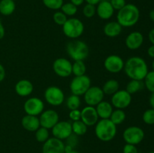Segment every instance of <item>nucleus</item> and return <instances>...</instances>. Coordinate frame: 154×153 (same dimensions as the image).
<instances>
[{
    "mask_svg": "<svg viewBox=\"0 0 154 153\" xmlns=\"http://www.w3.org/2000/svg\"><path fill=\"white\" fill-rule=\"evenodd\" d=\"M83 14L87 18H92L96 14V6L91 4H86L83 8Z\"/></svg>",
    "mask_w": 154,
    "mask_h": 153,
    "instance_id": "37",
    "label": "nucleus"
},
{
    "mask_svg": "<svg viewBox=\"0 0 154 153\" xmlns=\"http://www.w3.org/2000/svg\"><path fill=\"white\" fill-rule=\"evenodd\" d=\"M149 16H150V19L154 22V9L150 10V13H149Z\"/></svg>",
    "mask_w": 154,
    "mask_h": 153,
    "instance_id": "48",
    "label": "nucleus"
},
{
    "mask_svg": "<svg viewBox=\"0 0 154 153\" xmlns=\"http://www.w3.org/2000/svg\"><path fill=\"white\" fill-rule=\"evenodd\" d=\"M5 34V27L2 22L0 21V40L4 38Z\"/></svg>",
    "mask_w": 154,
    "mask_h": 153,
    "instance_id": "44",
    "label": "nucleus"
},
{
    "mask_svg": "<svg viewBox=\"0 0 154 153\" xmlns=\"http://www.w3.org/2000/svg\"><path fill=\"white\" fill-rule=\"evenodd\" d=\"M39 121L42 127L47 129H52V128L60 121V116L58 112L52 109L44 110L40 114Z\"/></svg>",
    "mask_w": 154,
    "mask_h": 153,
    "instance_id": "15",
    "label": "nucleus"
},
{
    "mask_svg": "<svg viewBox=\"0 0 154 153\" xmlns=\"http://www.w3.org/2000/svg\"><path fill=\"white\" fill-rule=\"evenodd\" d=\"M86 70L87 67L84 61H75V62L72 64V74L75 76L84 75L86 74Z\"/></svg>",
    "mask_w": 154,
    "mask_h": 153,
    "instance_id": "29",
    "label": "nucleus"
},
{
    "mask_svg": "<svg viewBox=\"0 0 154 153\" xmlns=\"http://www.w3.org/2000/svg\"><path fill=\"white\" fill-rule=\"evenodd\" d=\"M145 134L144 130L138 126H129L126 128L123 133V138L128 144L138 145L144 140Z\"/></svg>",
    "mask_w": 154,
    "mask_h": 153,
    "instance_id": "7",
    "label": "nucleus"
},
{
    "mask_svg": "<svg viewBox=\"0 0 154 153\" xmlns=\"http://www.w3.org/2000/svg\"><path fill=\"white\" fill-rule=\"evenodd\" d=\"M60 10L67 16H73L78 12V7L71 2H66L63 4Z\"/></svg>",
    "mask_w": 154,
    "mask_h": 153,
    "instance_id": "32",
    "label": "nucleus"
},
{
    "mask_svg": "<svg viewBox=\"0 0 154 153\" xmlns=\"http://www.w3.org/2000/svg\"><path fill=\"white\" fill-rule=\"evenodd\" d=\"M14 89L17 94L20 97H27L32 93L34 86L29 80L23 79L17 82Z\"/></svg>",
    "mask_w": 154,
    "mask_h": 153,
    "instance_id": "20",
    "label": "nucleus"
},
{
    "mask_svg": "<svg viewBox=\"0 0 154 153\" xmlns=\"http://www.w3.org/2000/svg\"><path fill=\"white\" fill-rule=\"evenodd\" d=\"M119 88H120V83H119L118 81L117 80L111 79L107 80L104 83L102 89L105 94L112 95L118 91Z\"/></svg>",
    "mask_w": 154,
    "mask_h": 153,
    "instance_id": "25",
    "label": "nucleus"
},
{
    "mask_svg": "<svg viewBox=\"0 0 154 153\" xmlns=\"http://www.w3.org/2000/svg\"><path fill=\"white\" fill-rule=\"evenodd\" d=\"M53 70L60 77H69L72 74V63L65 58H58L53 63Z\"/></svg>",
    "mask_w": 154,
    "mask_h": 153,
    "instance_id": "10",
    "label": "nucleus"
},
{
    "mask_svg": "<svg viewBox=\"0 0 154 153\" xmlns=\"http://www.w3.org/2000/svg\"><path fill=\"white\" fill-rule=\"evenodd\" d=\"M44 5L51 10H58L64 4V0H42Z\"/></svg>",
    "mask_w": 154,
    "mask_h": 153,
    "instance_id": "33",
    "label": "nucleus"
},
{
    "mask_svg": "<svg viewBox=\"0 0 154 153\" xmlns=\"http://www.w3.org/2000/svg\"><path fill=\"white\" fill-rule=\"evenodd\" d=\"M144 84L150 92H154V70L148 71L144 79Z\"/></svg>",
    "mask_w": 154,
    "mask_h": 153,
    "instance_id": "34",
    "label": "nucleus"
},
{
    "mask_svg": "<svg viewBox=\"0 0 154 153\" xmlns=\"http://www.w3.org/2000/svg\"><path fill=\"white\" fill-rule=\"evenodd\" d=\"M147 54L150 58H154V45L152 44L151 46H149V48L147 49Z\"/></svg>",
    "mask_w": 154,
    "mask_h": 153,
    "instance_id": "43",
    "label": "nucleus"
},
{
    "mask_svg": "<svg viewBox=\"0 0 154 153\" xmlns=\"http://www.w3.org/2000/svg\"><path fill=\"white\" fill-rule=\"evenodd\" d=\"M140 19V10L135 4H126L118 10L117 21L122 27H132L138 23Z\"/></svg>",
    "mask_w": 154,
    "mask_h": 153,
    "instance_id": "2",
    "label": "nucleus"
},
{
    "mask_svg": "<svg viewBox=\"0 0 154 153\" xmlns=\"http://www.w3.org/2000/svg\"><path fill=\"white\" fill-rule=\"evenodd\" d=\"M84 2H85L84 0H70V2L75 4L77 7H79V6L82 5Z\"/></svg>",
    "mask_w": 154,
    "mask_h": 153,
    "instance_id": "45",
    "label": "nucleus"
},
{
    "mask_svg": "<svg viewBox=\"0 0 154 153\" xmlns=\"http://www.w3.org/2000/svg\"><path fill=\"white\" fill-rule=\"evenodd\" d=\"M131 102L132 94H129L126 89H119L111 97V103L116 109H126L130 105Z\"/></svg>",
    "mask_w": 154,
    "mask_h": 153,
    "instance_id": "9",
    "label": "nucleus"
},
{
    "mask_svg": "<svg viewBox=\"0 0 154 153\" xmlns=\"http://www.w3.org/2000/svg\"><path fill=\"white\" fill-rule=\"evenodd\" d=\"M143 80H131L127 83L126 87V90L130 94H135L138 92L141 91L144 86Z\"/></svg>",
    "mask_w": 154,
    "mask_h": 153,
    "instance_id": "26",
    "label": "nucleus"
},
{
    "mask_svg": "<svg viewBox=\"0 0 154 153\" xmlns=\"http://www.w3.org/2000/svg\"><path fill=\"white\" fill-rule=\"evenodd\" d=\"M95 134L99 140L109 142L115 137L117 134V125L110 118L100 119L95 124Z\"/></svg>",
    "mask_w": 154,
    "mask_h": 153,
    "instance_id": "3",
    "label": "nucleus"
},
{
    "mask_svg": "<svg viewBox=\"0 0 154 153\" xmlns=\"http://www.w3.org/2000/svg\"><path fill=\"white\" fill-rule=\"evenodd\" d=\"M66 106L69 108L70 110H78L81 106V98L80 96L75 95V94H71L66 100Z\"/></svg>",
    "mask_w": 154,
    "mask_h": 153,
    "instance_id": "30",
    "label": "nucleus"
},
{
    "mask_svg": "<svg viewBox=\"0 0 154 153\" xmlns=\"http://www.w3.org/2000/svg\"><path fill=\"white\" fill-rule=\"evenodd\" d=\"M16 4L13 0H0V14L4 16H9L14 12Z\"/></svg>",
    "mask_w": 154,
    "mask_h": 153,
    "instance_id": "24",
    "label": "nucleus"
},
{
    "mask_svg": "<svg viewBox=\"0 0 154 153\" xmlns=\"http://www.w3.org/2000/svg\"><path fill=\"white\" fill-rule=\"evenodd\" d=\"M5 69L4 66L0 63V82H2L5 78Z\"/></svg>",
    "mask_w": 154,
    "mask_h": 153,
    "instance_id": "41",
    "label": "nucleus"
},
{
    "mask_svg": "<svg viewBox=\"0 0 154 153\" xmlns=\"http://www.w3.org/2000/svg\"><path fill=\"white\" fill-rule=\"evenodd\" d=\"M148 38L150 43L154 45V28H152L148 33Z\"/></svg>",
    "mask_w": 154,
    "mask_h": 153,
    "instance_id": "42",
    "label": "nucleus"
},
{
    "mask_svg": "<svg viewBox=\"0 0 154 153\" xmlns=\"http://www.w3.org/2000/svg\"><path fill=\"white\" fill-rule=\"evenodd\" d=\"M152 69L154 70V58L153 59V62H152Z\"/></svg>",
    "mask_w": 154,
    "mask_h": 153,
    "instance_id": "49",
    "label": "nucleus"
},
{
    "mask_svg": "<svg viewBox=\"0 0 154 153\" xmlns=\"http://www.w3.org/2000/svg\"><path fill=\"white\" fill-rule=\"evenodd\" d=\"M142 119L145 124L152 125L154 124V109L150 108L144 112L142 115Z\"/></svg>",
    "mask_w": 154,
    "mask_h": 153,
    "instance_id": "36",
    "label": "nucleus"
},
{
    "mask_svg": "<svg viewBox=\"0 0 154 153\" xmlns=\"http://www.w3.org/2000/svg\"><path fill=\"white\" fill-rule=\"evenodd\" d=\"M149 153H154V151H151V152H150Z\"/></svg>",
    "mask_w": 154,
    "mask_h": 153,
    "instance_id": "51",
    "label": "nucleus"
},
{
    "mask_svg": "<svg viewBox=\"0 0 154 153\" xmlns=\"http://www.w3.org/2000/svg\"><path fill=\"white\" fill-rule=\"evenodd\" d=\"M126 117V115L123 110L116 109L115 110H113L109 118L114 124H115L116 125H119L125 121Z\"/></svg>",
    "mask_w": 154,
    "mask_h": 153,
    "instance_id": "27",
    "label": "nucleus"
},
{
    "mask_svg": "<svg viewBox=\"0 0 154 153\" xmlns=\"http://www.w3.org/2000/svg\"><path fill=\"white\" fill-rule=\"evenodd\" d=\"M144 43V36L140 32L135 31L129 33L126 38L125 44L128 49L136 50L142 46Z\"/></svg>",
    "mask_w": 154,
    "mask_h": 153,
    "instance_id": "18",
    "label": "nucleus"
},
{
    "mask_svg": "<svg viewBox=\"0 0 154 153\" xmlns=\"http://www.w3.org/2000/svg\"><path fill=\"white\" fill-rule=\"evenodd\" d=\"M114 106H112L111 103L105 100H102L99 104L96 106V112L98 116L101 119H105V118H109L114 110Z\"/></svg>",
    "mask_w": 154,
    "mask_h": 153,
    "instance_id": "23",
    "label": "nucleus"
},
{
    "mask_svg": "<svg viewBox=\"0 0 154 153\" xmlns=\"http://www.w3.org/2000/svg\"><path fill=\"white\" fill-rule=\"evenodd\" d=\"M52 134L54 137L59 140H67L72 134V123L67 121H59L52 128Z\"/></svg>",
    "mask_w": 154,
    "mask_h": 153,
    "instance_id": "14",
    "label": "nucleus"
},
{
    "mask_svg": "<svg viewBox=\"0 0 154 153\" xmlns=\"http://www.w3.org/2000/svg\"><path fill=\"white\" fill-rule=\"evenodd\" d=\"M65 143L63 140L56 137H50L44 142L42 153H66Z\"/></svg>",
    "mask_w": 154,
    "mask_h": 153,
    "instance_id": "16",
    "label": "nucleus"
},
{
    "mask_svg": "<svg viewBox=\"0 0 154 153\" xmlns=\"http://www.w3.org/2000/svg\"><path fill=\"white\" fill-rule=\"evenodd\" d=\"M35 132V139L38 142H43L44 143L45 141H47L50 138V134L48 129L42 127V126L39 128H38Z\"/></svg>",
    "mask_w": 154,
    "mask_h": 153,
    "instance_id": "31",
    "label": "nucleus"
},
{
    "mask_svg": "<svg viewBox=\"0 0 154 153\" xmlns=\"http://www.w3.org/2000/svg\"><path fill=\"white\" fill-rule=\"evenodd\" d=\"M66 51L74 61H84L88 57L90 49L84 41L78 39L71 40L66 45Z\"/></svg>",
    "mask_w": 154,
    "mask_h": 153,
    "instance_id": "4",
    "label": "nucleus"
},
{
    "mask_svg": "<svg viewBox=\"0 0 154 153\" xmlns=\"http://www.w3.org/2000/svg\"><path fill=\"white\" fill-rule=\"evenodd\" d=\"M87 128L88 127L81 120L73 122L72 123V133L76 136H82L85 134L87 131Z\"/></svg>",
    "mask_w": 154,
    "mask_h": 153,
    "instance_id": "28",
    "label": "nucleus"
},
{
    "mask_svg": "<svg viewBox=\"0 0 154 153\" xmlns=\"http://www.w3.org/2000/svg\"><path fill=\"white\" fill-rule=\"evenodd\" d=\"M81 110H79L78 109L70 110V112H69V118H70V119L72 120L73 122L81 120Z\"/></svg>",
    "mask_w": 154,
    "mask_h": 153,
    "instance_id": "40",
    "label": "nucleus"
},
{
    "mask_svg": "<svg viewBox=\"0 0 154 153\" xmlns=\"http://www.w3.org/2000/svg\"><path fill=\"white\" fill-rule=\"evenodd\" d=\"M81 120L87 126L92 127L94 126L99 121V116L95 106H88L83 108L81 111Z\"/></svg>",
    "mask_w": 154,
    "mask_h": 153,
    "instance_id": "17",
    "label": "nucleus"
},
{
    "mask_svg": "<svg viewBox=\"0 0 154 153\" xmlns=\"http://www.w3.org/2000/svg\"><path fill=\"white\" fill-rule=\"evenodd\" d=\"M124 64L125 62L123 58L120 56L115 54L108 56L104 61V67L105 70L111 74L120 73L124 68Z\"/></svg>",
    "mask_w": 154,
    "mask_h": 153,
    "instance_id": "13",
    "label": "nucleus"
},
{
    "mask_svg": "<svg viewBox=\"0 0 154 153\" xmlns=\"http://www.w3.org/2000/svg\"><path fill=\"white\" fill-rule=\"evenodd\" d=\"M44 96L47 103L54 106L63 104L65 100L64 92L60 87L56 86L48 87L45 89Z\"/></svg>",
    "mask_w": 154,
    "mask_h": 153,
    "instance_id": "8",
    "label": "nucleus"
},
{
    "mask_svg": "<svg viewBox=\"0 0 154 153\" xmlns=\"http://www.w3.org/2000/svg\"><path fill=\"white\" fill-rule=\"evenodd\" d=\"M13 1H14V2H15V1H17V0H13Z\"/></svg>",
    "mask_w": 154,
    "mask_h": 153,
    "instance_id": "52",
    "label": "nucleus"
},
{
    "mask_svg": "<svg viewBox=\"0 0 154 153\" xmlns=\"http://www.w3.org/2000/svg\"><path fill=\"white\" fill-rule=\"evenodd\" d=\"M53 20L57 25L63 26L68 20V16L61 10H57L53 15Z\"/></svg>",
    "mask_w": 154,
    "mask_h": 153,
    "instance_id": "35",
    "label": "nucleus"
},
{
    "mask_svg": "<svg viewBox=\"0 0 154 153\" xmlns=\"http://www.w3.org/2000/svg\"><path fill=\"white\" fill-rule=\"evenodd\" d=\"M66 153H80V152H77V151H75V150H73V151H72V152H66Z\"/></svg>",
    "mask_w": 154,
    "mask_h": 153,
    "instance_id": "50",
    "label": "nucleus"
},
{
    "mask_svg": "<svg viewBox=\"0 0 154 153\" xmlns=\"http://www.w3.org/2000/svg\"><path fill=\"white\" fill-rule=\"evenodd\" d=\"M149 102H150V105L151 106V108L154 109V92L151 93L150 96V98H149Z\"/></svg>",
    "mask_w": 154,
    "mask_h": 153,
    "instance_id": "47",
    "label": "nucleus"
},
{
    "mask_svg": "<svg viewBox=\"0 0 154 153\" xmlns=\"http://www.w3.org/2000/svg\"><path fill=\"white\" fill-rule=\"evenodd\" d=\"M122 26L117 21L107 22L103 28V32L107 37L116 38L120 34L123 29Z\"/></svg>",
    "mask_w": 154,
    "mask_h": 153,
    "instance_id": "22",
    "label": "nucleus"
},
{
    "mask_svg": "<svg viewBox=\"0 0 154 153\" xmlns=\"http://www.w3.org/2000/svg\"><path fill=\"white\" fill-rule=\"evenodd\" d=\"M91 86V80L87 75L75 76L70 82V88L72 94L78 96L84 95L88 88Z\"/></svg>",
    "mask_w": 154,
    "mask_h": 153,
    "instance_id": "6",
    "label": "nucleus"
},
{
    "mask_svg": "<svg viewBox=\"0 0 154 153\" xmlns=\"http://www.w3.org/2000/svg\"><path fill=\"white\" fill-rule=\"evenodd\" d=\"M63 32L69 38L78 39L84 32V25L81 20L76 17H71L66 20L63 26Z\"/></svg>",
    "mask_w": 154,
    "mask_h": 153,
    "instance_id": "5",
    "label": "nucleus"
},
{
    "mask_svg": "<svg viewBox=\"0 0 154 153\" xmlns=\"http://www.w3.org/2000/svg\"><path fill=\"white\" fill-rule=\"evenodd\" d=\"M123 153H138V150L136 146L126 143L123 146Z\"/></svg>",
    "mask_w": 154,
    "mask_h": 153,
    "instance_id": "39",
    "label": "nucleus"
},
{
    "mask_svg": "<svg viewBox=\"0 0 154 153\" xmlns=\"http://www.w3.org/2000/svg\"><path fill=\"white\" fill-rule=\"evenodd\" d=\"M21 124L25 130L30 132H35L41 127L39 118L35 116H24L21 120Z\"/></svg>",
    "mask_w": 154,
    "mask_h": 153,
    "instance_id": "21",
    "label": "nucleus"
},
{
    "mask_svg": "<svg viewBox=\"0 0 154 153\" xmlns=\"http://www.w3.org/2000/svg\"><path fill=\"white\" fill-rule=\"evenodd\" d=\"M87 4H94V5H96V4H99L102 0H84Z\"/></svg>",
    "mask_w": 154,
    "mask_h": 153,
    "instance_id": "46",
    "label": "nucleus"
},
{
    "mask_svg": "<svg viewBox=\"0 0 154 153\" xmlns=\"http://www.w3.org/2000/svg\"><path fill=\"white\" fill-rule=\"evenodd\" d=\"M96 5V14L100 19L106 20L112 17L114 14V9L109 1L102 0Z\"/></svg>",
    "mask_w": 154,
    "mask_h": 153,
    "instance_id": "19",
    "label": "nucleus"
},
{
    "mask_svg": "<svg viewBox=\"0 0 154 153\" xmlns=\"http://www.w3.org/2000/svg\"><path fill=\"white\" fill-rule=\"evenodd\" d=\"M104 96L105 94L102 88L99 86H90L84 94V99L88 106H96L103 100Z\"/></svg>",
    "mask_w": 154,
    "mask_h": 153,
    "instance_id": "12",
    "label": "nucleus"
},
{
    "mask_svg": "<svg viewBox=\"0 0 154 153\" xmlns=\"http://www.w3.org/2000/svg\"><path fill=\"white\" fill-rule=\"evenodd\" d=\"M110 3L112 5L114 10H119L126 4V0H110Z\"/></svg>",
    "mask_w": 154,
    "mask_h": 153,
    "instance_id": "38",
    "label": "nucleus"
},
{
    "mask_svg": "<svg viewBox=\"0 0 154 153\" xmlns=\"http://www.w3.org/2000/svg\"><path fill=\"white\" fill-rule=\"evenodd\" d=\"M44 109L45 104L43 100L37 97L29 98L23 104V110L26 115L38 116L43 112Z\"/></svg>",
    "mask_w": 154,
    "mask_h": 153,
    "instance_id": "11",
    "label": "nucleus"
},
{
    "mask_svg": "<svg viewBox=\"0 0 154 153\" xmlns=\"http://www.w3.org/2000/svg\"><path fill=\"white\" fill-rule=\"evenodd\" d=\"M123 70L128 77L137 80H144L149 71L147 62L140 56H132L128 58Z\"/></svg>",
    "mask_w": 154,
    "mask_h": 153,
    "instance_id": "1",
    "label": "nucleus"
}]
</instances>
